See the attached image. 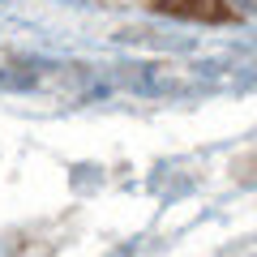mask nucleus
Returning <instances> with one entry per match:
<instances>
[{
  "mask_svg": "<svg viewBox=\"0 0 257 257\" xmlns=\"http://www.w3.org/2000/svg\"><path fill=\"white\" fill-rule=\"evenodd\" d=\"M231 9L236 13H257V0H231Z\"/></svg>",
  "mask_w": 257,
  "mask_h": 257,
  "instance_id": "obj_1",
  "label": "nucleus"
}]
</instances>
